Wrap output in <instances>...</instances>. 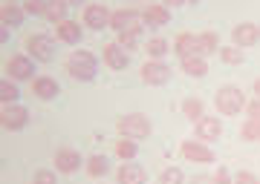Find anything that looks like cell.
Segmentation results:
<instances>
[{
  "label": "cell",
  "instance_id": "38",
  "mask_svg": "<svg viewBox=\"0 0 260 184\" xmlns=\"http://www.w3.org/2000/svg\"><path fill=\"white\" fill-rule=\"evenodd\" d=\"M188 184H214V178H211V175H191Z\"/></svg>",
  "mask_w": 260,
  "mask_h": 184
},
{
  "label": "cell",
  "instance_id": "33",
  "mask_svg": "<svg viewBox=\"0 0 260 184\" xmlns=\"http://www.w3.org/2000/svg\"><path fill=\"white\" fill-rule=\"evenodd\" d=\"M32 184H58V170H55V167H52V170H47V167L35 170V175H32Z\"/></svg>",
  "mask_w": 260,
  "mask_h": 184
},
{
  "label": "cell",
  "instance_id": "21",
  "mask_svg": "<svg viewBox=\"0 0 260 184\" xmlns=\"http://www.w3.org/2000/svg\"><path fill=\"white\" fill-rule=\"evenodd\" d=\"M26 18H29L26 9H23V6H18V3H9V0H6V3L0 6V23H3V26L15 29V26H20Z\"/></svg>",
  "mask_w": 260,
  "mask_h": 184
},
{
  "label": "cell",
  "instance_id": "28",
  "mask_svg": "<svg viewBox=\"0 0 260 184\" xmlns=\"http://www.w3.org/2000/svg\"><path fill=\"white\" fill-rule=\"evenodd\" d=\"M142 49H145V52H148V58H153V61H165V55L168 52H171V49H174V46L168 43L165 37H150L148 43L142 46Z\"/></svg>",
  "mask_w": 260,
  "mask_h": 184
},
{
  "label": "cell",
  "instance_id": "1",
  "mask_svg": "<svg viewBox=\"0 0 260 184\" xmlns=\"http://www.w3.org/2000/svg\"><path fill=\"white\" fill-rule=\"evenodd\" d=\"M99 61H102V58L95 55V52H90V49H81V46H75L73 52L67 55L64 69H67V75H70L73 81L90 83V81H95V75H99Z\"/></svg>",
  "mask_w": 260,
  "mask_h": 184
},
{
  "label": "cell",
  "instance_id": "25",
  "mask_svg": "<svg viewBox=\"0 0 260 184\" xmlns=\"http://www.w3.org/2000/svg\"><path fill=\"white\" fill-rule=\"evenodd\" d=\"M142 35H145V23H136V26L124 29V32H119V37H116V43H121L124 49H136V46L142 43Z\"/></svg>",
  "mask_w": 260,
  "mask_h": 184
},
{
  "label": "cell",
  "instance_id": "19",
  "mask_svg": "<svg viewBox=\"0 0 260 184\" xmlns=\"http://www.w3.org/2000/svg\"><path fill=\"white\" fill-rule=\"evenodd\" d=\"M174 52H177L179 61L182 58H191V55H200V40H197L194 32H179L174 37Z\"/></svg>",
  "mask_w": 260,
  "mask_h": 184
},
{
  "label": "cell",
  "instance_id": "9",
  "mask_svg": "<svg viewBox=\"0 0 260 184\" xmlns=\"http://www.w3.org/2000/svg\"><path fill=\"white\" fill-rule=\"evenodd\" d=\"M171 75H174V69H171L165 61H153V58H148V61L139 66V78H142L145 86H165V83L171 81Z\"/></svg>",
  "mask_w": 260,
  "mask_h": 184
},
{
  "label": "cell",
  "instance_id": "22",
  "mask_svg": "<svg viewBox=\"0 0 260 184\" xmlns=\"http://www.w3.org/2000/svg\"><path fill=\"white\" fill-rule=\"evenodd\" d=\"M179 69H182V75H188V78H205V75H208V58H203V55L182 58V61H179Z\"/></svg>",
  "mask_w": 260,
  "mask_h": 184
},
{
  "label": "cell",
  "instance_id": "4",
  "mask_svg": "<svg viewBox=\"0 0 260 184\" xmlns=\"http://www.w3.org/2000/svg\"><path fill=\"white\" fill-rule=\"evenodd\" d=\"M3 75L12 78V81H18V83H32L38 78V61H32L26 52L9 55L6 64H3Z\"/></svg>",
  "mask_w": 260,
  "mask_h": 184
},
{
  "label": "cell",
  "instance_id": "18",
  "mask_svg": "<svg viewBox=\"0 0 260 184\" xmlns=\"http://www.w3.org/2000/svg\"><path fill=\"white\" fill-rule=\"evenodd\" d=\"M136 23H142V12L136 9H113L110 15V29L119 35V32H124V29L136 26Z\"/></svg>",
  "mask_w": 260,
  "mask_h": 184
},
{
  "label": "cell",
  "instance_id": "34",
  "mask_svg": "<svg viewBox=\"0 0 260 184\" xmlns=\"http://www.w3.org/2000/svg\"><path fill=\"white\" fill-rule=\"evenodd\" d=\"M23 9L32 18H44V9H47V0H23Z\"/></svg>",
  "mask_w": 260,
  "mask_h": 184
},
{
  "label": "cell",
  "instance_id": "24",
  "mask_svg": "<svg viewBox=\"0 0 260 184\" xmlns=\"http://www.w3.org/2000/svg\"><path fill=\"white\" fill-rule=\"evenodd\" d=\"M197 40H200V55L203 58H211V55H217L220 52V35L214 32V29H205V32H200L197 35Z\"/></svg>",
  "mask_w": 260,
  "mask_h": 184
},
{
  "label": "cell",
  "instance_id": "8",
  "mask_svg": "<svg viewBox=\"0 0 260 184\" xmlns=\"http://www.w3.org/2000/svg\"><path fill=\"white\" fill-rule=\"evenodd\" d=\"M84 164H87V158L75 147H58L52 156V167L58 170V175H75L78 170H84Z\"/></svg>",
  "mask_w": 260,
  "mask_h": 184
},
{
  "label": "cell",
  "instance_id": "42",
  "mask_svg": "<svg viewBox=\"0 0 260 184\" xmlns=\"http://www.w3.org/2000/svg\"><path fill=\"white\" fill-rule=\"evenodd\" d=\"M67 3H70V6H81V9L87 6V0H67Z\"/></svg>",
  "mask_w": 260,
  "mask_h": 184
},
{
  "label": "cell",
  "instance_id": "14",
  "mask_svg": "<svg viewBox=\"0 0 260 184\" xmlns=\"http://www.w3.org/2000/svg\"><path fill=\"white\" fill-rule=\"evenodd\" d=\"M232 43L240 46V49H249V46H257L260 43V26L251 23V20H243L232 29Z\"/></svg>",
  "mask_w": 260,
  "mask_h": 184
},
{
  "label": "cell",
  "instance_id": "26",
  "mask_svg": "<svg viewBox=\"0 0 260 184\" xmlns=\"http://www.w3.org/2000/svg\"><path fill=\"white\" fill-rule=\"evenodd\" d=\"M113 153H116L119 161H136V156H139V141H133V138H119L116 147H113Z\"/></svg>",
  "mask_w": 260,
  "mask_h": 184
},
{
  "label": "cell",
  "instance_id": "40",
  "mask_svg": "<svg viewBox=\"0 0 260 184\" xmlns=\"http://www.w3.org/2000/svg\"><path fill=\"white\" fill-rule=\"evenodd\" d=\"M251 98H260V78L251 83Z\"/></svg>",
  "mask_w": 260,
  "mask_h": 184
},
{
  "label": "cell",
  "instance_id": "6",
  "mask_svg": "<svg viewBox=\"0 0 260 184\" xmlns=\"http://www.w3.org/2000/svg\"><path fill=\"white\" fill-rule=\"evenodd\" d=\"M29 121H32V112L29 107L23 104H3V110H0V127L6 129V132H20V129L29 127Z\"/></svg>",
  "mask_w": 260,
  "mask_h": 184
},
{
  "label": "cell",
  "instance_id": "29",
  "mask_svg": "<svg viewBox=\"0 0 260 184\" xmlns=\"http://www.w3.org/2000/svg\"><path fill=\"white\" fill-rule=\"evenodd\" d=\"M220 61H223L225 66H240L243 61H246V49H240V46H220Z\"/></svg>",
  "mask_w": 260,
  "mask_h": 184
},
{
  "label": "cell",
  "instance_id": "13",
  "mask_svg": "<svg viewBox=\"0 0 260 184\" xmlns=\"http://www.w3.org/2000/svg\"><path fill=\"white\" fill-rule=\"evenodd\" d=\"M220 135H223V121L217 118V115H203V118L194 124V138H200L205 144L220 141Z\"/></svg>",
  "mask_w": 260,
  "mask_h": 184
},
{
  "label": "cell",
  "instance_id": "12",
  "mask_svg": "<svg viewBox=\"0 0 260 184\" xmlns=\"http://www.w3.org/2000/svg\"><path fill=\"white\" fill-rule=\"evenodd\" d=\"M29 95L38 98V101H55L58 95H61V83L52 75H38L35 81L29 83Z\"/></svg>",
  "mask_w": 260,
  "mask_h": 184
},
{
  "label": "cell",
  "instance_id": "39",
  "mask_svg": "<svg viewBox=\"0 0 260 184\" xmlns=\"http://www.w3.org/2000/svg\"><path fill=\"white\" fill-rule=\"evenodd\" d=\"M162 3H165L168 9H179L182 3H188V0H162Z\"/></svg>",
  "mask_w": 260,
  "mask_h": 184
},
{
  "label": "cell",
  "instance_id": "16",
  "mask_svg": "<svg viewBox=\"0 0 260 184\" xmlns=\"http://www.w3.org/2000/svg\"><path fill=\"white\" fill-rule=\"evenodd\" d=\"M116 184H148V170L136 161H121L116 170Z\"/></svg>",
  "mask_w": 260,
  "mask_h": 184
},
{
  "label": "cell",
  "instance_id": "23",
  "mask_svg": "<svg viewBox=\"0 0 260 184\" xmlns=\"http://www.w3.org/2000/svg\"><path fill=\"white\" fill-rule=\"evenodd\" d=\"M67 9H70V3H67V0H47L44 20H47V23H52V26H58V23L70 20V18H67Z\"/></svg>",
  "mask_w": 260,
  "mask_h": 184
},
{
  "label": "cell",
  "instance_id": "36",
  "mask_svg": "<svg viewBox=\"0 0 260 184\" xmlns=\"http://www.w3.org/2000/svg\"><path fill=\"white\" fill-rule=\"evenodd\" d=\"M214 184H234V173H229V167H217L211 173Z\"/></svg>",
  "mask_w": 260,
  "mask_h": 184
},
{
  "label": "cell",
  "instance_id": "32",
  "mask_svg": "<svg viewBox=\"0 0 260 184\" xmlns=\"http://www.w3.org/2000/svg\"><path fill=\"white\" fill-rule=\"evenodd\" d=\"M240 138L246 141V144H260V121H251V118L243 121Z\"/></svg>",
  "mask_w": 260,
  "mask_h": 184
},
{
  "label": "cell",
  "instance_id": "43",
  "mask_svg": "<svg viewBox=\"0 0 260 184\" xmlns=\"http://www.w3.org/2000/svg\"><path fill=\"white\" fill-rule=\"evenodd\" d=\"M188 3H200V0H188Z\"/></svg>",
  "mask_w": 260,
  "mask_h": 184
},
{
  "label": "cell",
  "instance_id": "20",
  "mask_svg": "<svg viewBox=\"0 0 260 184\" xmlns=\"http://www.w3.org/2000/svg\"><path fill=\"white\" fill-rule=\"evenodd\" d=\"M84 170H87V175H90V178H104V175H110L113 161H110V156H104V153H93V156L87 158Z\"/></svg>",
  "mask_w": 260,
  "mask_h": 184
},
{
  "label": "cell",
  "instance_id": "17",
  "mask_svg": "<svg viewBox=\"0 0 260 184\" xmlns=\"http://www.w3.org/2000/svg\"><path fill=\"white\" fill-rule=\"evenodd\" d=\"M142 23L148 29H162L171 23V9H168L165 3H150L142 9Z\"/></svg>",
  "mask_w": 260,
  "mask_h": 184
},
{
  "label": "cell",
  "instance_id": "44",
  "mask_svg": "<svg viewBox=\"0 0 260 184\" xmlns=\"http://www.w3.org/2000/svg\"><path fill=\"white\" fill-rule=\"evenodd\" d=\"M159 3H162V0H159Z\"/></svg>",
  "mask_w": 260,
  "mask_h": 184
},
{
  "label": "cell",
  "instance_id": "31",
  "mask_svg": "<svg viewBox=\"0 0 260 184\" xmlns=\"http://www.w3.org/2000/svg\"><path fill=\"white\" fill-rule=\"evenodd\" d=\"M159 184H188V175L182 173V167H165L159 173Z\"/></svg>",
  "mask_w": 260,
  "mask_h": 184
},
{
  "label": "cell",
  "instance_id": "7",
  "mask_svg": "<svg viewBox=\"0 0 260 184\" xmlns=\"http://www.w3.org/2000/svg\"><path fill=\"white\" fill-rule=\"evenodd\" d=\"M179 156L191 164H214L217 161V153L211 150V144H205L200 138H185L179 144Z\"/></svg>",
  "mask_w": 260,
  "mask_h": 184
},
{
  "label": "cell",
  "instance_id": "27",
  "mask_svg": "<svg viewBox=\"0 0 260 184\" xmlns=\"http://www.w3.org/2000/svg\"><path fill=\"white\" fill-rule=\"evenodd\" d=\"M182 115H185L191 124H197V121L205 115V104L197 98V95H188V98H182Z\"/></svg>",
  "mask_w": 260,
  "mask_h": 184
},
{
  "label": "cell",
  "instance_id": "35",
  "mask_svg": "<svg viewBox=\"0 0 260 184\" xmlns=\"http://www.w3.org/2000/svg\"><path fill=\"white\" fill-rule=\"evenodd\" d=\"M234 184H260V175L251 170H237L234 173Z\"/></svg>",
  "mask_w": 260,
  "mask_h": 184
},
{
  "label": "cell",
  "instance_id": "37",
  "mask_svg": "<svg viewBox=\"0 0 260 184\" xmlns=\"http://www.w3.org/2000/svg\"><path fill=\"white\" fill-rule=\"evenodd\" d=\"M246 118L260 121V98H251V101L246 104Z\"/></svg>",
  "mask_w": 260,
  "mask_h": 184
},
{
  "label": "cell",
  "instance_id": "11",
  "mask_svg": "<svg viewBox=\"0 0 260 184\" xmlns=\"http://www.w3.org/2000/svg\"><path fill=\"white\" fill-rule=\"evenodd\" d=\"M102 64L113 72H124L130 66V52L121 43H104L102 49Z\"/></svg>",
  "mask_w": 260,
  "mask_h": 184
},
{
  "label": "cell",
  "instance_id": "30",
  "mask_svg": "<svg viewBox=\"0 0 260 184\" xmlns=\"http://www.w3.org/2000/svg\"><path fill=\"white\" fill-rule=\"evenodd\" d=\"M0 101L3 104H18L20 101V83L12 81V78H3V81H0Z\"/></svg>",
  "mask_w": 260,
  "mask_h": 184
},
{
  "label": "cell",
  "instance_id": "2",
  "mask_svg": "<svg viewBox=\"0 0 260 184\" xmlns=\"http://www.w3.org/2000/svg\"><path fill=\"white\" fill-rule=\"evenodd\" d=\"M116 132H119L121 138L145 141V138H150V132H153V124H150V118L145 112H124V115H119V121H116Z\"/></svg>",
  "mask_w": 260,
  "mask_h": 184
},
{
  "label": "cell",
  "instance_id": "10",
  "mask_svg": "<svg viewBox=\"0 0 260 184\" xmlns=\"http://www.w3.org/2000/svg\"><path fill=\"white\" fill-rule=\"evenodd\" d=\"M110 15L113 12L104 6V3H87L81 9V23L90 32H102V29H107L110 26Z\"/></svg>",
  "mask_w": 260,
  "mask_h": 184
},
{
  "label": "cell",
  "instance_id": "41",
  "mask_svg": "<svg viewBox=\"0 0 260 184\" xmlns=\"http://www.w3.org/2000/svg\"><path fill=\"white\" fill-rule=\"evenodd\" d=\"M0 40H3V43L9 40V26H3V23H0Z\"/></svg>",
  "mask_w": 260,
  "mask_h": 184
},
{
  "label": "cell",
  "instance_id": "15",
  "mask_svg": "<svg viewBox=\"0 0 260 184\" xmlns=\"http://www.w3.org/2000/svg\"><path fill=\"white\" fill-rule=\"evenodd\" d=\"M84 23L81 20H64V23H58L55 26V32H52V35L58 37V43H67V46H78L84 40Z\"/></svg>",
  "mask_w": 260,
  "mask_h": 184
},
{
  "label": "cell",
  "instance_id": "3",
  "mask_svg": "<svg viewBox=\"0 0 260 184\" xmlns=\"http://www.w3.org/2000/svg\"><path fill=\"white\" fill-rule=\"evenodd\" d=\"M246 92L240 89V86H234V83H225V86H220L217 89V95H214V107H217V112L220 115H240V112H246Z\"/></svg>",
  "mask_w": 260,
  "mask_h": 184
},
{
  "label": "cell",
  "instance_id": "5",
  "mask_svg": "<svg viewBox=\"0 0 260 184\" xmlns=\"http://www.w3.org/2000/svg\"><path fill=\"white\" fill-rule=\"evenodd\" d=\"M26 55L38 64H49L55 58V49H58V37L49 35V32H35V35L26 37Z\"/></svg>",
  "mask_w": 260,
  "mask_h": 184
}]
</instances>
